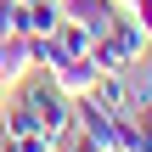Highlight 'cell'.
I'll return each mask as SVG.
<instances>
[{"instance_id": "obj_11", "label": "cell", "mask_w": 152, "mask_h": 152, "mask_svg": "<svg viewBox=\"0 0 152 152\" xmlns=\"http://www.w3.org/2000/svg\"><path fill=\"white\" fill-rule=\"evenodd\" d=\"M11 34H23V6L0 0V39H11Z\"/></svg>"}, {"instance_id": "obj_2", "label": "cell", "mask_w": 152, "mask_h": 152, "mask_svg": "<svg viewBox=\"0 0 152 152\" xmlns=\"http://www.w3.org/2000/svg\"><path fill=\"white\" fill-rule=\"evenodd\" d=\"M90 96H96L113 118H135V79H130V73H118V68H96Z\"/></svg>"}, {"instance_id": "obj_4", "label": "cell", "mask_w": 152, "mask_h": 152, "mask_svg": "<svg viewBox=\"0 0 152 152\" xmlns=\"http://www.w3.org/2000/svg\"><path fill=\"white\" fill-rule=\"evenodd\" d=\"M51 79H56L68 96H85V90L96 85V62H90V56H62V62L51 68Z\"/></svg>"}, {"instance_id": "obj_12", "label": "cell", "mask_w": 152, "mask_h": 152, "mask_svg": "<svg viewBox=\"0 0 152 152\" xmlns=\"http://www.w3.org/2000/svg\"><path fill=\"white\" fill-rule=\"evenodd\" d=\"M56 152H107V147H96V141H90L85 130H68V135H62V147H56Z\"/></svg>"}, {"instance_id": "obj_9", "label": "cell", "mask_w": 152, "mask_h": 152, "mask_svg": "<svg viewBox=\"0 0 152 152\" xmlns=\"http://www.w3.org/2000/svg\"><path fill=\"white\" fill-rule=\"evenodd\" d=\"M34 130H39V118H34L28 102H11V107L0 113V135H34Z\"/></svg>"}, {"instance_id": "obj_8", "label": "cell", "mask_w": 152, "mask_h": 152, "mask_svg": "<svg viewBox=\"0 0 152 152\" xmlns=\"http://www.w3.org/2000/svg\"><path fill=\"white\" fill-rule=\"evenodd\" d=\"M90 62H96V68H118V73H130V51H124L113 34H102V39L90 45Z\"/></svg>"}, {"instance_id": "obj_16", "label": "cell", "mask_w": 152, "mask_h": 152, "mask_svg": "<svg viewBox=\"0 0 152 152\" xmlns=\"http://www.w3.org/2000/svg\"><path fill=\"white\" fill-rule=\"evenodd\" d=\"M17 6H34V0H17Z\"/></svg>"}, {"instance_id": "obj_15", "label": "cell", "mask_w": 152, "mask_h": 152, "mask_svg": "<svg viewBox=\"0 0 152 152\" xmlns=\"http://www.w3.org/2000/svg\"><path fill=\"white\" fill-rule=\"evenodd\" d=\"M118 6H135V0H118Z\"/></svg>"}, {"instance_id": "obj_7", "label": "cell", "mask_w": 152, "mask_h": 152, "mask_svg": "<svg viewBox=\"0 0 152 152\" xmlns=\"http://www.w3.org/2000/svg\"><path fill=\"white\" fill-rule=\"evenodd\" d=\"M62 17H68L62 0H34V6H23V34H51Z\"/></svg>"}, {"instance_id": "obj_10", "label": "cell", "mask_w": 152, "mask_h": 152, "mask_svg": "<svg viewBox=\"0 0 152 152\" xmlns=\"http://www.w3.org/2000/svg\"><path fill=\"white\" fill-rule=\"evenodd\" d=\"M28 62L51 73V68L62 62V51H56V39H51V34H28Z\"/></svg>"}, {"instance_id": "obj_3", "label": "cell", "mask_w": 152, "mask_h": 152, "mask_svg": "<svg viewBox=\"0 0 152 152\" xmlns=\"http://www.w3.org/2000/svg\"><path fill=\"white\" fill-rule=\"evenodd\" d=\"M113 39L130 51V62H147V51H152V34L141 28V17H135L130 6H118V17H113Z\"/></svg>"}, {"instance_id": "obj_13", "label": "cell", "mask_w": 152, "mask_h": 152, "mask_svg": "<svg viewBox=\"0 0 152 152\" xmlns=\"http://www.w3.org/2000/svg\"><path fill=\"white\" fill-rule=\"evenodd\" d=\"M130 11H135V17H141V28H147V34H152V0H135V6H130Z\"/></svg>"}, {"instance_id": "obj_14", "label": "cell", "mask_w": 152, "mask_h": 152, "mask_svg": "<svg viewBox=\"0 0 152 152\" xmlns=\"http://www.w3.org/2000/svg\"><path fill=\"white\" fill-rule=\"evenodd\" d=\"M135 118H141V130H147V135H152V102H147V107H141V113H135Z\"/></svg>"}, {"instance_id": "obj_1", "label": "cell", "mask_w": 152, "mask_h": 152, "mask_svg": "<svg viewBox=\"0 0 152 152\" xmlns=\"http://www.w3.org/2000/svg\"><path fill=\"white\" fill-rule=\"evenodd\" d=\"M23 102L34 107V118H39V130H45L51 141H62V135L73 130V96H68L51 73H45V79H34V85L23 90Z\"/></svg>"}, {"instance_id": "obj_17", "label": "cell", "mask_w": 152, "mask_h": 152, "mask_svg": "<svg viewBox=\"0 0 152 152\" xmlns=\"http://www.w3.org/2000/svg\"><path fill=\"white\" fill-rule=\"evenodd\" d=\"M147 62H152V51H147Z\"/></svg>"}, {"instance_id": "obj_6", "label": "cell", "mask_w": 152, "mask_h": 152, "mask_svg": "<svg viewBox=\"0 0 152 152\" xmlns=\"http://www.w3.org/2000/svg\"><path fill=\"white\" fill-rule=\"evenodd\" d=\"M34 62H28V34H11V39H0V85H11V79H23Z\"/></svg>"}, {"instance_id": "obj_5", "label": "cell", "mask_w": 152, "mask_h": 152, "mask_svg": "<svg viewBox=\"0 0 152 152\" xmlns=\"http://www.w3.org/2000/svg\"><path fill=\"white\" fill-rule=\"evenodd\" d=\"M51 39H56V51H62V56H90V45H96V34H90L79 17H62V23L51 28Z\"/></svg>"}]
</instances>
